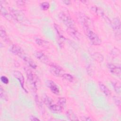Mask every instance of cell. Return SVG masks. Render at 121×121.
<instances>
[{
    "mask_svg": "<svg viewBox=\"0 0 121 121\" xmlns=\"http://www.w3.org/2000/svg\"><path fill=\"white\" fill-rule=\"evenodd\" d=\"M43 102L47 106H49L51 104H53L52 100L50 97H49V96H48L47 95H45L44 96V97H43Z\"/></svg>",
    "mask_w": 121,
    "mask_h": 121,
    "instance_id": "cb8c5ba5",
    "label": "cell"
},
{
    "mask_svg": "<svg viewBox=\"0 0 121 121\" xmlns=\"http://www.w3.org/2000/svg\"><path fill=\"white\" fill-rule=\"evenodd\" d=\"M40 6L42 9H43L44 10H46L49 8L50 4L47 2H42V3H41Z\"/></svg>",
    "mask_w": 121,
    "mask_h": 121,
    "instance_id": "484cf974",
    "label": "cell"
},
{
    "mask_svg": "<svg viewBox=\"0 0 121 121\" xmlns=\"http://www.w3.org/2000/svg\"><path fill=\"white\" fill-rule=\"evenodd\" d=\"M113 27L114 29L120 35L121 31V22L118 18H115L113 21Z\"/></svg>",
    "mask_w": 121,
    "mask_h": 121,
    "instance_id": "5bb4252c",
    "label": "cell"
},
{
    "mask_svg": "<svg viewBox=\"0 0 121 121\" xmlns=\"http://www.w3.org/2000/svg\"><path fill=\"white\" fill-rule=\"evenodd\" d=\"M16 2L17 3V4H19V5H23L25 4V1H22V0H18V1H17Z\"/></svg>",
    "mask_w": 121,
    "mask_h": 121,
    "instance_id": "f546056e",
    "label": "cell"
},
{
    "mask_svg": "<svg viewBox=\"0 0 121 121\" xmlns=\"http://www.w3.org/2000/svg\"><path fill=\"white\" fill-rule=\"evenodd\" d=\"M0 80L5 84H7L9 83V79L5 76H1L0 78Z\"/></svg>",
    "mask_w": 121,
    "mask_h": 121,
    "instance_id": "83f0119b",
    "label": "cell"
},
{
    "mask_svg": "<svg viewBox=\"0 0 121 121\" xmlns=\"http://www.w3.org/2000/svg\"><path fill=\"white\" fill-rule=\"evenodd\" d=\"M14 77L18 80H19L20 82V84L21 86V87L26 91V90L25 89L24 87V83H25V78L23 75V74L18 71H15L14 72Z\"/></svg>",
    "mask_w": 121,
    "mask_h": 121,
    "instance_id": "30bf717a",
    "label": "cell"
},
{
    "mask_svg": "<svg viewBox=\"0 0 121 121\" xmlns=\"http://www.w3.org/2000/svg\"><path fill=\"white\" fill-rule=\"evenodd\" d=\"M46 83H47V86L48 87V88H50V90L52 93L56 95H58L59 94V93H60L59 89L54 82H53L52 80H49L47 81Z\"/></svg>",
    "mask_w": 121,
    "mask_h": 121,
    "instance_id": "8992f818",
    "label": "cell"
},
{
    "mask_svg": "<svg viewBox=\"0 0 121 121\" xmlns=\"http://www.w3.org/2000/svg\"><path fill=\"white\" fill-rule=\"evenodd\" d=\"M0 37L2 38V39L5 42H8L9 39L7 36V35L6 34V31L4 29H3L2 27L0 28Z\"/></svg>",
    "mask_w": 121,
    "mask_h": 121,
    "instance_id": "ac0fdd59",
    "label": "cell"
},
{
    "mask_svg": "<svg viewBox=\"0 0 121 121\" xmlns=\"http://www.w3.org/2000/svg\"><path fill=\"white\" fill-rule=\"evenodd\" d=\"M0 10H1V14L5 18H6L7 19H9L11 18V16L9 15L6 10L1 5H0Z\"/></svg>",
    "mask_w": 121,
    "mask_h": 121,
    "instance_id": "d6986e66",
    "label": "cell"
},
{
    "mask_svg": "<svg viewBox=\"0 0 121 121\" xmlns=\"http://www.w3.org/2000/svg\"><path fill=\"white\" fill-rule=\"evenodd\" d=\"M30 120L32 121H37L40 120L38 118H36L35 116H33V115H31V116H30Z\"/></svg>",
    "mask_w": 121,
    "mask_h": 121,
    "instance_id": "f1b7e54d",
    "label": "cell"
},
{
    "mask_svg": "<svg viewBox=\"0 0 121 121\" xmlns=\"http://www.w3.org/2000/svg\"><path fill=\"white\" fill-rule=\"evenodd\" d=\"M82 120H84V121H92V119H91V118H90V117H83V119H82Z\"/></svg>",
    "mask_w": 121,
    "mask_h": 121,
    "instance_id": "4dcf8cb0",
    "label": "cell"
},
{
    "mask_svg": "<svg viewBox=\"0 0 121 121\" xmlns=\"http://www.w3.org/2000/svg\"><path fill=\"white\" fill-rule=\"evenodd\" d=\"M108 68L111 72L113 74L119 77L121 76V70L120 66H117L113 64H109L108 65Z\"/></svg>",
    "mask_w": 121,
    "mask_h": 121,
    "instance_id": "52a82bcc",
    "label": "cell"
},
{
    "mask_svg": "<svg viewBox=\"0 0 121 121\" xmlns=\"http://www.w3.org/2000/svg\"><path fill=\"white\" fill-rule=\"evenodd\" d=\"M93 58L98 62L103 61L104 58L103 56L99 53H95L93 55Z\"/></svg>",
    "mask_w": 121,
    "mask_h": 121,
    "instance_id": "603a6c76",
    "label": "cell"
},
{
    "mask_svg": "<svg viewBox=\"0 0 121 121\" xmlns=\"http://www.w3.org/2000/svg\"><path fill=\"white\" fill-rule=\"evenodd\" d=\"M25 70L29 82L32 85H33L34 87H36V83L37 81V78L35 75L34 74L33 71L29 69L25 68Z\"/></svg>",
    "mask_w": 121,
    "mask_h": 121,
    "instance_id": "277c9868",
    "label": "cell"
},
{
    "mask_svg": "<svg viewBox=\"0 0 121 121\" xmlns=\"http://www.w3.org/2000/svg\"><path fill=\"white\" fill-rule=\"evenodd\" d=\"M35 42L38 45L42 47H47L49 46V43L47 41L40 38L35 39Z\"/></svg>",
    "mask_w": 121,
    "mask_h": 121,
    "instance_id": "2e32d148",
    "label": "cell"
},
{
    "mask_svg": "<svg viewBox=\"0 0 121 121\" xmlns=\"http://www.w3.org/2000/svg\"><path fill=\"white\" fill-rule=\"evenodd\" d=\"M86 35L92 44L95 45H100L101 43V40L98 35L92 30L86 29Z\"/></svg>",
    "mask_w": 121,
    "mask_h": 121,
    "instance_id": "7a4b0ae2",
    "label": "cell"
},
{
    "mask_svg": "<svg viewBox=\"0 0 121 121\" xmlns=\"http://www.w3.org/2000/svg\"><path fill=\"white\" fill-rule=\"evenodd\" d=\"M59 17L62 22L67 26L68 28L75 27L73 19L68 14L61 12L59 14Z\"/></svg>",
    "mask_w": 121,
    "mask_h": 121,
    "instance_id": "6da1fadb",
    "label": "cell"
},
{
    "mask_svg": "<svg viewBox=\"0 0 121 121\" xmlns=\"http://www.w3.org/2000/svg\"><path fill=\"white\" fill-rule=\"evenodd\" d=\"M58 104L63 108L66 106V99L64 97L59 98L58 101Z\"/></svg>",
    "mask_w": 121,
    "mask_h": 121,
    "instance_id": "d4e9b609",
    "label": "cell"
},
{
    "mask_svg": "<svg viewBox=\"0 0 121 121\" xmlns=\"http://www.w3.org/2000/svg\"><path fill=\"white\" fill-rule=\"evenodd\" d=\"M67 30H68V32L69 33V35L71 36H72L73 38H74L75 39H78L79 35L75 27L68 28Z\"/></svg>",
    "mask_w": 121,
    "mask_h": 121,
    "instance_id": "7c38bea8",
    "label": "cell"
},
{
    "mask_svg": "<svg viewBox=\"0 0 121 121\" xmlns=\"http://www.w3.org/2000/svg\"><path fill=\"white\" fill-rule=\"evenodd\" d=\"M62 78L70 82H72L73 81V80H74L73 77L72 75H71L70 74H69L64 73V74H62Z\"/></svg>",
    "mask_w": 121,
    "mask_h": 121,
    "instance_id": "44dd1931",
    "label": "cell"
},
{
    "mask_svg": "<svg viewBox=\"0 0 121 121\" xmlns=\"http://www.w3.org/2000/svg\"><path fill=\"white\" fill-rule=\"evenodd\" d=\"M50 71L55 76L59 77L62 75L63 70L59 65L55 64H52L50 65Z\"/></svg>",
    "mask_w": 121,
    "mask_h": 121,
    "instance_id": "3957f363",
    "label": "cell"
},
{
    "mask_svg": "<svg viewBox=\"0 0 121 121\" xmlns=\"http://www.w3.org/2000/svg\"><path fill=\"white\" fill-rule=\"evenodd\" d=\"M113 100L114 101V103L118 107L121 106V99L118 96H113Z\"/></svg>",
    "mask_w": 121,
    "mask_h": 121,
    "instance_id": "4316f807",
    "label": "cell"
},
{
    "mask_svg": "<svg viewBox=\"0 0 121 121\" xmlns=\"http://www.w3.org/2000/svg\"><path fill=\"white\" fill-rule=\"evenodd\" d=\"M63 2L65 3V4L66 5H69L70 4V1H68V0H64L63 1Z\"/></svg>",
    "mask_w": 121,
    "mask_h": 121,
    "instance_id": "1f68e13d",
    "label": "cell"
},
{
    "mask_svg": "<svg viewBox=\"0 0 121 121\" xmlns=\"http://www.w3.org/2000/svg\"><path fill=\"white\" fill-rule=\"evenodd\" d=\"M48 107L52 112L56 113H61L63 110V107H61L58 104H52L50 106H49Z\"/></svg>",
    "mask_w": 121,
    "mask_h": 121,
    "instance_id": "8fae6325",
    "label": "cell"
},
{
    "mask_svg": "<svg viewBox=\"0 0 121 121\" xmlns=\"http://www.w3.org/2000/svg\"><path fill=\"white\" fill-rule=\"evenodd\" d=\"M67 115L68 118L70 120H73V121L78 120V119L77 118V117L76 116V115L71 110H69L67 112Z\"/></svg>",
    "mask_w": 121,
    "mask_h": 121,
    "instance_id": "ffe728a7",
    "label": "cell"
},
{
    "mask_svg": "<svg viewBox=\"0 0 121 121\" xmlns=\"http://www.w3.org/2000/svg\"><path fill=\"white\" fill-rule=\"evenodd\" d=\"M99 86L101 91L106 96H109L111 95V92L108 87L103 83L99 82Z\"/></svg>",
    "mask_w": 121,
    "mask_h": 121,
    "instance_id": "4fadbf2b",
    "label": "cell"
},
{
    "mask_svg": "<svg viewBox=\"0 0 121 121\" xmlns=\"http://www.w3.org/2000/svg\"><path fill=\"white\" fill-rule=\"evenodd\" d=\"M112 86L114 89L115 91L118 93L120 94L121 93V84L119 82H112Z\"/></svg>",
    "mask_w": 121,
    "mask_h": 121,
    "instance_id": "e0dca14e",
    "label": "cell"
},
{
    "mask_svg": "<svg viewBox=\"0 0 121 121\" xmlns=\"http://www.w3.org/2000/svg\"><path fill=\"white\" fill-rule=\"evenodd\" d=\"M24 61L32 68L33 69H35L36 68V64L33 61L32 59L29 58L28 57L25 56L23 58Z\"/></svg>",
    "mask_w": 121,
    "mask_h": 121,
    "instance_id": "9a60e30c",
    "label": "cell"
},
{
    "mask_svg": "<svg viewBox=\"0 0 121 121\" xmlns=\"http://www.w3.org/2000/svg\"><path fill=\"white\" fill-rule=\"evenodd\" d=\"M35 57L39 60L41 61L44 63L47 64L49 62V60L47 56L42 52L37 51L35 53Z\"/></svg>",
    "mask_w": 121,
    "mask_h": 121,
    "instance_id": "9c48e42d",
    "label": "cell"
},
{
    "mask_svg": "<svg viewBox=\"0 0 121 121\" xmlns=\"http://www.w3.org/2000/svg\"><path fill=\"white\" fill-rule=\"evenodd\" d=\"M11 51L14 54L17 55L20 57H22V58L25 56L24 55V52L22 49L17 45H13L11 47Z\"/></svg>",
    "mask_w": 121,
    "mask_h": 121,
    "instance_id": "ba28073f",
    "label": "cell"
},
{
    "mask_svg": "<svg viewBox=\"0 0 121 121\" xmlns=\"http://www.w3.org/2000/svg\"><path fill=\"white\" fill-rule=\"evenodd\" d=\"M9 11L11 13V16L16 20L18 21H23L25 20L24 14L19 11L14 9L12 8L9 9Z\"/></svg>",
    "mask_w": 121,
    "mask_h": 121,
    "instance_id": "5b68a950",
    "label": "cell"
},
{
    "mask_svg": "<svg viewBox=\"0 0 121 121\" xmlns=\"http://www.w3.org/2000/svg\"><path fill=\"white\" fill-rule=\"evenodd\" d=\"M0 96L1 99L4 100V101H7L8 99V95L5 91V90L2 88V87H0Z\"/></svg>",
    "mask_w": 121,
    "mask_h": 121,
    "instance_id": "7402d4cb",
    "label": "cell"
}]
</instances>
